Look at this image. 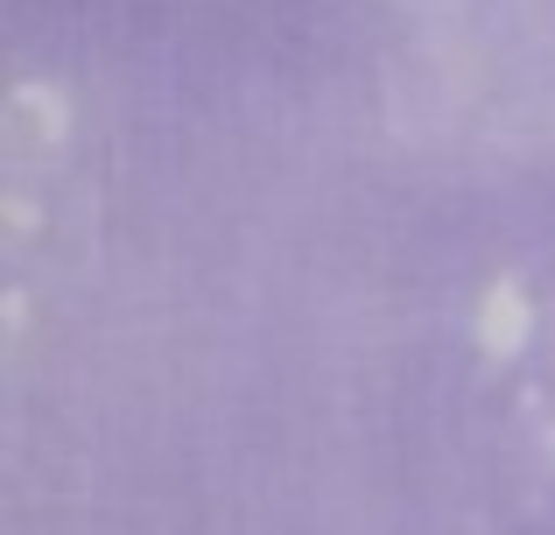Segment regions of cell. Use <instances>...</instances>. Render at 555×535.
Segmentation results:
<instances>
[{
	"instance_id": "1",
	"label": "cell",
	"mask_w": 555,
	"mask_h": 535,
	"mask_svg": "<svg viewBox=\"0 0 555 535\" xmlns=\"http://www.w3.org/2000/svg\"><path fill=\"white\" fill-rule=\"evenodd\" d=\"M8 135L22 141V149H56V141L70 135V106H64V92L56 85H14V99H8Z\"/></svg>"
},
{
	"instance_id": "2",
	"label": "cell",
	"mask_w": 555,
	"mask_h": 535,
	"mask_svg": "<svg viewBox=\"0 0 555 535\" xmlns=\"http://www.w3.org/2000/svg\"><path fill=\"white\" fill-rule=\"evenodd\" d=\"M528 331H534L528 289H520V282H492L486 303H478V345H486L492 359H514L520 345H528Z\"/></svg>"
},
{
	"instance_id": "3",
	"label": "cell",
	"mask_w": 555,
	"mask_h": 535,
	"mask_svg": "<svg viewBox=\"0 0 555 535\" xmlns=\"http://www.w3.org/2000/svg\"><path fill=\"white\" fill-rule=\"evenodd\" d=\"M8 233H14V240H28V233H36V205H28L22 191L8 198Z\"/></svg>"
}]
</instances>
